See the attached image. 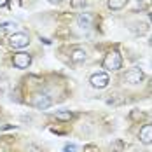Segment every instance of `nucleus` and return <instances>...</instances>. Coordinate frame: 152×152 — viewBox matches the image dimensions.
<instances>
[{
    "label": "nucleus",
    "instance_id": "f257e3e1",
    "mask_svg": "<svg viewBox=\"0 0 152 152\" xmlns=\"http://www.w3.org/2000/svg\"><path fill=\"white\" fill-rule=\"evenodd\" d=\"M121 66H122V58H121V54H119V51H115V49L110 51L103 58V68L108 70V72H117Z\"/></svg>",
    "mask_w": 152,
    "mask_h": 152
},
{
    "label": "nucleus",
    "instance_id": "f03ea898",
    "mask_svg": "<svg viewBox=\"0 0 152 152\" xmlns=\"http://www.w3.org/2000/svg\"><path fill=\"white\" fill-rule=\"evenodd\" d=\"M12 63H14L16 68H28L31 63V56L28 53H25V51H19V53H16L14 56H12Z\"/></svg>",
    "mask_w": 152,
    "mask_h": 152
},
{
    "label": "nucleus",
    "instance_id": "7ed1b4c3",
    "mask_svg": "<svg viewBox=\"0 0 152 152\" xmlns=\"http://www.w3.org/2000/svg\"><path fill=\"white\" fill-rule=\"evenodd\" d=\"M143 80V72L140 68H129L126 74H124V82L135 86V84H140Z\"/></svg>",
    "mask_w": 152,
    "mask_h": 152
},
{
    "label": "nucleus",
    "instance_id": "20e7f679",
    "mask_svg": "<svg viewBox=\"0 0 152 152\" xmlns=\"http://www.w3.org/2000/svg\"><path fill=\"white\" fill-rule=\"evenodd\" d=\"M28 42H30V37L26 33H21V31L11 35V39H9V44H11V47H14V49H21V47L28 46Z\"/></svg>",
    "mask_w": 152,
    "mask_h": 152
},
{
    "label": "nucleus",
    "instance_id": "39448f33",
    "mask_svg": "<svg viewBox=\"0 0 152 152\" xmlns=\"http://www.w3.org/2000/svg\"><path fill=\"white\" fill-rule=\"evenodd\" d=\"M31 105L35 107V108H42V110H46V108L51 107V100H49L47 94L37 93V94H33V98H31Z\"/></svg>",
    "mask_w": 152,
    "mask_h": 152
},
{
    "label": "nucleus",
    "instance_id": "423d86ee",
    "mask_svg": "<svg viewBox=\"0 0 152 152\" xmlns=\"http://www.w3.org/2000/svg\"><path fill=\"white\" fill-rule=\"evenodd\" d=\"M89 82H91L93 88H96V89H103L108 86V82H110V79L107 74H94V75L89 79Z\"/></svg>",
    "mask_w": 152,
    "mask_h": 152
},
{
    "label": "nucleus",
    "instance_id": "0eeeda50",
    "mask_svg": "<svg viewBox=\"0 0 152 152\" xmlns=\"http://www.w3.org/2000/svg\"><path fill=\"white\" fill-rule=\"evenodd\" d=\"M140 142L145 143V145L152 143V124H145L140 129Z\"/></svg>",
    "mask_w": 152,
    "mask_h": 152
},
{
    "label": "nucleus",
    "instance_id": "6e6552de",
    "mask_svg": "<svg viewBox=\"0 0 152 152\" xmlns=\"http://www.w3.org/2000/svg\"><path fill=\"white\" fill-rule=\"evenodd\" d=\"M77 25L80 28H91L93 26V16L84 12V14H79L77 16Z\"/></svg>",
    "mask_w": 152,
    "mask_h": 152
},
{
    "label": "nucleus",
    "instance_id": "1a4fd4ad",
    "mask_svg": "<svg viewBox=\"0 0 152 152\" xmlns=\"http://www.w3.org/2000/svg\"><path fill=\"white\" fill-rule=\"evenodd\" d=\"M70 60L74 63H80V61L86 60V51L84 49H74L72 54H70Z\"/></svg>",
    "mask_w": 152,
    "mask_h": 152
},
{
    "label": "nucleus",
    "instance_id": "9d476101",
    "mask_svg": "<svg viewBox=\"0 0 152 152\" xmlns=\"http://www.w3.org/2000/svg\"><path fill=\"white\" fill-rule=\"evenodd\" d=\"M128 0H108V9L112 11H121L122 7H126Z\"/></svg>",
    "mask_w": 152,
    "mask_h": 152
},
{
    "label": "nucleus",
    "instance_id": "9b49d317",
    "mask_svg": "<svg viewBox=\"0 0 152 152\" xmlns=\"http://www.w3.org/2000/svg\"><path fill=\"white\" fill-rule=\"evenodd\" d=\"M54 117H56L58 121H70V119H72V112H68V110H60V112L54 114Z\"/></svg>",
    "mask_w": 152,
    "mask_h": 152
},
{
    "label": "nucleus",
    "instance_id": "f8f14e48",
    "mask_svg": "<svg viewBox=\"0 0 152 152\" xmlns=\"http://www.w3.org/2000/svg\"><path fill=\"white\" fill-rule=\"evenodd\" d=\"M86 5V0H72V7L79 9V7H84Z\"/></svg>",
    "mask_w": 152,
    "mask_h": 152
},
{
    "label": "nucleus",
    "instance_id": "ddd939ff",
    "mask_svg": "<svg viewBox=\"0 0 152 152\" xmlns=\"http://www.w3.org/2000/svg\"><path fill=\"white\" fill-rule=\"evenodd\" d=\"M63 151L65 152H77V145H74V143H66V145L63 147Z\"/></svg>",
    "mask_w": 152,
    "mask_h": 152
},
{
    "label": "nucleus",
    "instance_id": "4468645a",
    "mask_svg": "<svg viewBox=\"0 0 152 152\" xmlns=\"http://www.w3.org/2000/svg\"><path fill=\"white\" fill-rule=\"evenodd\" d=\"M0 26H2V28H9V26H16V23H11V21H7V23H0Z\"/></svg>",
    "mask_w": 152,
    "mask_h": 152
},
{
    "label": "nucleus",
    "instance_id": "2eb2a0df",
    "mask_svg": "<svg viewBox=\"0 0 152 152\" xmlns=\"http://www.w3.org/2000/svg\"><path fill=\"white\" fill-rule=\"evenodd\" d=\"M4 5H7V0H0V7H4Z\"/></svg>",
    "mask_w": 152,
    "mask_h": 152
},
{
    "label": "nucleus",
    "instance_id": "dca6fc26",
    "mask_svg": "<svg viewBox=\"0 0 152 152\" xmlns=\"http://www.w3.org/2000/svg\"><path fill=\"white\" fill-rule=\"evenodd\" d=\"M149 89L152 91V79H151V84H149Z\"/></svg>",
    "mask_w": 152,
    "mask_h": 152
},
{
    "label": "nucleus",
    "instance_id": "f3484780",
    "mask_svg": "<svg viewBox=\"0 0 152 152\" xmlns=\"http://www.w3.org/2000/svg\"><path fill=\"white\" fill-rule=\"evenodd\" d=\"M51 2H61V0H51Z\"/></svg>",
    "mask_w": 152,
    "mask_h": 152
},
{
    "label": "nucleus",
    "instance_id": "a211bd4d",
    "mask_svg": "<svg viewBox=\"0 0 152 152\" xmlns=\"http://www.w3.org/2000/svg\"><path fill=\"white\" fill-rule=\"evenodd\" d=\"M0 39H2V30H0Z\"/></svg>",
    "mask_w": 152,
    "mask_h": 152
},
{
    "label": "nucleus",
    "instance_id": "6ab92c4d",
    "mask_svg": "<svg viewBox=\"0 0 152 152\" xmlns=\"http://www.w3.org/2000/svg\"><path fill=\"white\" fill-rule=\"evenodd\" d=\"M133 152H138V151H133ZM140 152H143V151H140Z\"/></svg>",
    "mask_w": 152,
    "mask_h": 152
},
{
    "label": "nucleus",
    "instance_id": "aec40b11",
    "mask_svg": "<svg viewBox=\"0 0 152 152\" xmlns=\"http://www.w3.org/2000/svg\"><path fill=\"white\" fill-rule=\"evenodd\" d=\"M151 46H152V39H151Z\"/></svg>",
    "mask_w": 152,
    "mask_h": 152
},
{
    "label": "nucleus",
    "instance_id": "412c9836",
    "mask_svg": "<svg viewBox=\"0 0 152 152\" xmlns=\"http://www.w3.org/2000/svg\"><path fill=\"white\" fill-rule=\"evenodd\" d=\"M151 21H152V14H151Z\"/></svg>",
    "mask_w": 152,
    "mask_h": 152
},
{
    "label": "nucleus",
    "instance_id": "4be33fe9",
    "mask_svg": "<svg viewBox=\"0 0 152 152\" xmlns=\"http://www.w3.org/2000/svg\"><path fill=\"white\" fill-rule=\"evenodd\" d=\"M138 2H142V0H138Z\"/></svg>",
    "mask_w": 152,
    "mask_h": 152
}]
</instances>
